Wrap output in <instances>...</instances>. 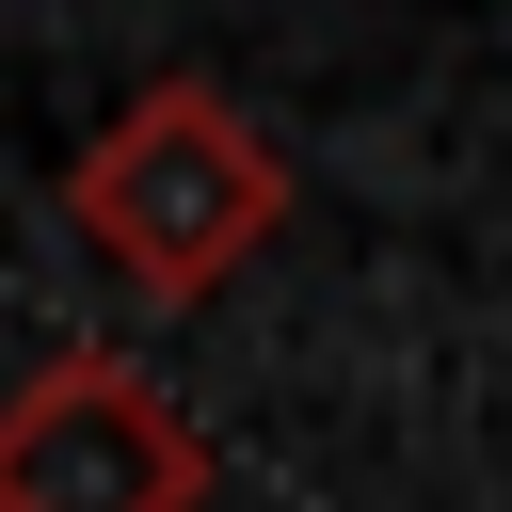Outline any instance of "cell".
I'll return each instance as SVG.
<instances>
[{"instance_id": "6da1fadb", "label": "cell", "mask_w": 512, "mask_h": 512, "mask_svg": "<svg viewBox=\"0 0 512 512\" xmlns=\"http://www.w3.org/2000/svg\"><path fill=\"white\" fill-rule=\"evenodd\" d=\"M64 224L96 240V272H112L128 304L192 320V304H224V288L272 256L288 160H272V128H256L224 80H144V96L64 160Z\"/></svg>"}, {"instance_id": "7a4b0ae2", "label": "cell", "mask_w": 512, "mask_h": 512, "mask_svg": "<svg viewBox=\"0 0 512 512\" xmlns=\"http://www.w3.org/2000/svg\"><path fill=\"white\" fill-rule=\"evenodd\" d=\"M0 512H208V432L128 352H48L0 400Z\"/></svg>"}]
</instances>
